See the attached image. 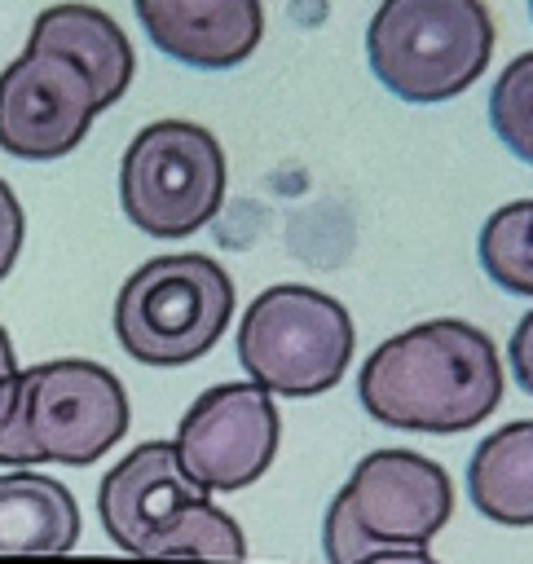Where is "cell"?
Here are the masks:
<instances>
[{
    "instance_id": "cell-16",
    "label": "cell",
    "mask_w": 533,
    "mask_h": 564,
    "mask_svg": "<svg viewBox=\"0 0 533 564\" xmlns=\"http://www.w3.org/2000/svg\"><path fill=\"white\" fill-rule=\"evenodd\" d=\"M489 128L511 159L533 167V48L498 70L489 88Z\"/></svg>"
},
{
    "instance_id": "cell-18",
    "label": "cell",
    "mask_w": 533,
    "mask_h": 564,
    "mask_svg": "<svg viewBox=\"0 0 533 564\" xmlns=\"http://www.w3.org/2000/svg\"><path fill=\"white\" fill-rule=\"evenodd\" d=\"M507 361H511L515 383L533 397V308L515 322V330H511V339H507Z\"/></svg>"
},
{
    "instance_id": "cell-10",
    "label": "cell",
    "mask_w": 533,
    "mask_h": 564,
    "mask_svg": "<svg viewBox=\"0 0 533 564\" xmlns=\"http://www.w3.org/2000/svg\"><path fill=\"white\" fill-rule=\"evenodd\" d=\"M207 498L176 463V445L172 441H141L137 449H128L97 489V516L106 538L123 551V555H141L150 560L159 538L176 524V516Z\"/></svg>"
},
{
    "instance_id": "cell-2",
    "label": "cell",
    "mask_w": 533,
    "mask_h": 564,
    "mask_svg": "<svg viewBox=\"0 0 533 564\" xmlns=\"http://www.w3.org/2000/svg\"><path fill=\"white\" fill-rule=\"evenodd\" d=\"M128 392L88 357L26 366L0 383V467H88L128 432Z\"/></svg>"
},
{
    "instance_id": "cell-7",
    "label": "cell",
    "mask_w": 533,
    "mask_h": 564,
    "mask_svg": "<svg viewBox=\"0 0 533 564\" xmlns=\"http://www.w3.org/2000/svg\"><path fill=\"white\" fill-rule=\"evenodd\" d=\"M225 181V150L203 123L154 119L119 159V207L141 234L176 242L216 220Z\"/></svg>"
},
{
    "instance_id": "cell-8",
    "label": "cell",
    "mask_w": 533,
    "mask_h": 564,
    "mask_svg": "<svg viewBox=\"0 0 533 564\" xmlns=\"http://www.w3.org/2000/svg\"><path fill=\"white\" fill-rule=\"evenodd\" d=\"M282 419L264 388L216 383L189 401L176 423V463L203 494H238L278 458Z\"/></svg>"
},
{
    "instance_id": "cell-4",
    "label": "cell",
    "mask_w": 533,
    "mask_h": 564,
    "mask_svg": "<svg viewBox=\"0 0 533 564\" xmlns=\"http://www.w3.org/2000/svg\"><path fill=\"white\" fill-rule=\"evenodd\" d=\"M498 26L485 0H379L366 26L370 75L410 106L467 93L493 57Z\"/></svg>"
},
{
    "instance_id": "cell-22",
    "label": "cell",
    "mask_w": 533,
    "mask_h": 564,
    "mask_svg": "<svg viewBox=\"0 0 533 564\" xmlns=\"http://www.w3.org/2000/svg\"><path fill=\"white\" fill-rule=\"evenodd\" d=\"M529 18H533V0H529Z\"/></svg>"
},
{
    "instance_id": "cell-13",
    "label": "cell",
    "mask_w": 533,
    "mask_h": 564,
    "mask_svg": "<svg viewBox=\"0 0 533 564\" xmlns=\"http://www.w3.org/2000/svg\"><path fill=\"white\" fill-rule=\"evenodd\" d=\"M79 542L75 494L40 471H0V555H66Z\"/></svg>"
},
{
    "instance_id": "cell-6",
    "label": "cell",
    "mask_w": 533,
    "mask_h": 564,
    "mask_svg": "<svg viewBox=\"0 0 533 564\" xmlns=\"http://www.w3.org/2000/svg\"><path fill=\"white\" fill-rule=\"evenodd\" d=\"M357 330L348 308L304 282L264 286L238 322V361L269 397H322L352 361Z\"/></svg>"
},
{
    "instance_id": "cell-19",
    "label": "cell",
    "mask_w": 533,
    "mask_h": 564,
    "mask_svg": "<svg viewBox=\"0 0 533 564\" xmlns=\"http://www.w3.org/2000/svg\"><path fill=\"white\" fill-rule=\"evenodd\" d=\"M366 564H436V555L427 546H410V551H383V555H374Z\"/></svg>"
},
{
    "instance_id": "cell-3",
    "label": "cell",
    "mask_w": 533,
    "mask_h": 564,
    "mask_svg": "<svg viewBox=\"0 0 533 564\" xmlns=\"http://www.w3.org/2000/svg\"><path fill=\"white\" fill-rule=\"evenodd\" d=\"M454 516L449 471L405 445L357 458L322 516L326 564H366L383 551L427 546Z\"/></svg>"
},
{
    "instance_id": "cell-20",
    "label": "cell",
    "mask_w": 533,
    "mask_h": 564,
    "mask_svg": "<svg viewBox=\"0 0 533 564\" xmlns=\"http://www.w3.org/2000/svg\"><path fill=\"white\" fill-rule=\"evenodd\" d=\"M9 375H18V357H13V339H9V330L0 326V383H4Z\"/></svg>"
},
{
    "instance_id": "cell-1",
    "label": "cell",
    "mask_w": 533,
    "mask_h": 564,
    "mask_svg": "<svg viewBox=\"0 0 533 564\" xmlns=\"http://www.w3.org/2000/svg\"><path fill=\"white\" fill-rule=\"evenodd\" d=\"M357 401L383 427L427 436L471 432L502 401V361L480 326L432 317L383 339L361 361Z\"/></svg>"
},
{
    "instance_id": "cell-15",
    "label": "cell",
    "mask_w": 533,
    "mask_h": 564,
    "mask_svg": "<svg viewBox=\"0 0 533 564\" xmlns=\"http://www.w3.org/2000/svg\"><path fill=\"white\" fill-rule=\"evenodd\" d=\"M476 260L485 278L507 295H533V225H529V198L502 203L489 212L476 238Z\"/></svg>"
},
{
    "instance_id": "cell-5",
    "label": "cell",
    "mask_w": 533,
    "mask_h": 564,
    "mask_svg": "<svg viewBox=\"0 0 533 564\" xmlns=\"http://www.w3.org/2000/svg\"><path fill=\"white\" fill-rule=\"evenodd\" d=\"M233 317V278L203 251L154 256L115 295V339L141 366H189Z\"/></svg>"
},
{
    "instance_id": "cell-17",
    "label": "cell",
    "mask_w": 533,
    "mask_h": 564,
    "mask_svg": "<svg viewBox=\"0 0 533 564\" xmlns=\"http://www.w3.org/2000/svg\"><path fill=\"white\" fill-rule=\"evenodd\" d=\"M22 238H26V216H22V203H18L13 185L0 176V282H4V278L13 273V264H18Z\"/></svg>"
},
{
    "instance_id": "cell-11",
    "label": "cell",
    "mask_w": 533,
    "mask_h": 564,
    "mask_svg": "<svg viewBox=\"0 0 533 564\" xmlns=\"http://www.w3.org/2000/svg\"><path fill=\"white\" fill-rule=\"evenodd\" d=\"M145 40L189 70H233L264 40L260 0H132Z\"/></svg>"
},
{
    "instance_id": "cell-21",
    "label": "cell",
    "mask_w": 533,
    "mask_h": 564,
    "mask_svg": "<svg viewBox=\"0 0 533 564\" xmlns=\"http://www.w3.org/2000/svg\"><path fill=\"white\" fill-rule=\"evenodd\" d=\"M529 225H533V198H529Z\"/></svg>"
},
{
    "instance_id": "cell-9",
    "label": "cell",
    "mask_w": 533,
    "mask_h": 564,
    "mask_svg": "<svg viewBox=\"0 0 533 564\" xmlns=\"http://www.w3.org/2000/svg\"><path fill=\"white\" fill-rule=\"evenodd\" d=\"M97 84L53 48H22L0 70V150L26 163L70 154L101 115Z\"/></svg>"
},
{
    "instance_id": "cell-12",
    "label": "cell",
    "mask_w": 533,
    "mask_h": 564,
    "mask_svg": "<svg viewBox=\"0 0 533 564\" xmlns=\"http://www.w3.org/2000/svg\"><path fill=\"white\" fill-rule=\"evenodd\" d=\"M26 44L53 48V53H66L70 62H79L88 70V79L97 84V97L106 110L128 93V84L137 75V53H132L123 26L106 9L84 4V0H62V4L40 9Z\"/></svg>"
},
{
    "instance_id": "cell-14",
    "label": "cell",
    "mask_w": 533,
    "mask_h": 564,
    "mask_svg": "<svg viewBox=\"0 0 533 564\" xmlns=\"http://www.w3.org/2000/svg\"><path fill=\"white\" fill-rule=\"evenodd\" d=\"M471 507L502 529L533 524V419L493 427L467 458Z\"/></svg>"
}]
</instances>
